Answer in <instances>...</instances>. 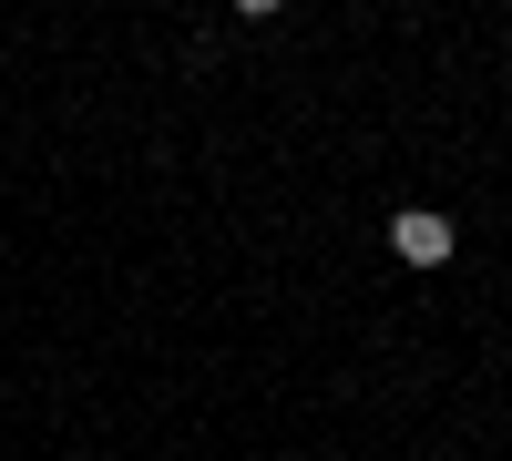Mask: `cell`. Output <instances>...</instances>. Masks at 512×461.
<instances>
[{
  "mask_svg": "<svg viewBox=\"0 0 512 461\" xmlns=\"http://www.w3.org/2000/svg\"><path fill=\"white\" fill-rule=\"evenodd\" d=\"M451 246H461V226L441 216V205H400V216H390V257H400V267H420V277L451 267Z\"/></svg>",
  "mask_w": 512,
  "mask_h": 461,
  "instance_id": "1",
  "label": "cell"
}]
</instances>
